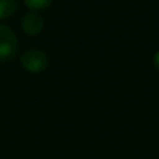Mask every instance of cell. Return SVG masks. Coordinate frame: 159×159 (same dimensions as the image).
I'll return each instance as SVG.
<instances>
[{"mask_svg": "<svg viewBox=\"0 0 159 159\" xmlns=\"http://www.w3.org/2000/svg\"><path fill=\"white\" fill-rule=\"evenodd\" d=\"M43 25H45V20H43V17L37 11L26 12L22 17V20H20V28L28 36H37V34H40L42 30H43Z\"/></svg>", "mask_w": 159, "mask_h": 159, "instance_id": "3", "label": "cell"}, {"mask_svg": "<svg viewBox=\"0 0 159 159\" xmlns=\"http://www.w3.org/2000/svg\"><path fill=\"white\" fill-rule=\"evenodd\" d=\"M48 56L39 48H30L20 57L22 66L30 73H42L48 68Z\"/></svg>", "mask_w": 159, "mask_h": 159, "instance_id": "2", "label": "cell"}, {"mask_svg": "<svg viewBox=\"0 0 159 159\" xmlns=\"http://www.w3.org/2000/svg\"><path fill=\"white\" fill-rule=\"evenodd\" d=\"M19 53V42L14 31L0 23V62H11Z\"/></svg>", "mask_w": 159, "mask_h": 159, "instance_id": "1", "label": "cell"}, {"mask_svg": "<svg viewBox=\"0 0 159 159\" xmlns=\"http://www.w3.org/2000/svg\"><path fill=\"white\" fill-rule=\"evenodd\" d=\"M153 65H155V68L159 71V50L155 53V56H153Z\"/></svg>", "mask_w": 159, "mask_h": 159, "instance_id": "6", "label": "cell"}, {"mask_svg": "<svg viewBox=\"0 0 159 159\" xmlns=\"http://www.w3.org/2000/svg\"><path fill=\"white\" fill-rule=\"evenodd\" d=\"M23 3H25L28 8H31L33 11H39V9L48 8V6L53 3V0H23Z\"/></svg>", "mask_w": 159, "mask_h": 159, "instance_id": "5", "label": "cell"}, {"mask_svg": "<svg viewBox=\"0 0 159 159\" xmlns=\"http://www.w3.org/2000/svg\"><path fill=\"white\" fill-rule=\"evenodd\" d=\"M17 11V0H0V20L11 17Z\"/></svg>", "mask_w": 159, "mask_h": 159, "instance_id": "4", "label": "cell"}]
</instances>
